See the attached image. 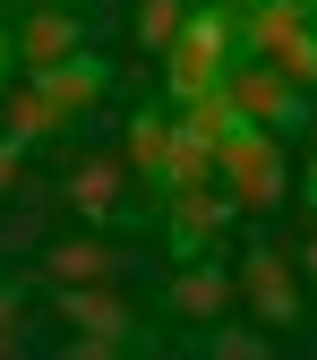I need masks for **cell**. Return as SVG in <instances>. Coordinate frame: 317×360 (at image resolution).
<instances>
[{"label": "cell", "instance_id": "6da1fadb", "mask_svg": "<svg viewBox=\"0 0 317 360\" xmlns=\"http://www.w3.org/2000/svg\"><path fill=\"white\" fill-rule=\"evenodd\" d=\"M232 43L249 60L283 69L300 95H317V9L309 0H249V9H232Z\"/></svg>", "mask_w": 317, "mask_h": 360}, {"label": "cell", "instance_id": "7a4b0ae2", "mask_svg": "<svg viewBox=\"0 0 317 360\" xmlns=\"http://www.w3.org/2000/svg\"><path fill=\"white\" fill-rule=\"evenodd\" d=\"M214 180L232 189V206H240V214H275V206H283V189H292V180H283V138L232 112V129L214 138Z\"/></svg>", "mask_w": 317, "mask_h": 360}, {"label": "cell", "instance_id": "3957f363", "mask_svg": "<svg viewBox=\"0 0 317 360\" xmlns=\"http://www.w3.org/2000/svg\"><path fill=\"white\" fill-rule=\"evenodd\" d=\"M155 60H163V95H172V103L214 95L223 69H232V9H223V0H214V9H189V18H180V34L163 43Z\"/></svg>", "mask_w": 317, "mask_h": 360}, {"label": "cell", "instance_id": "277c9868", "mask_svg": "<svg viewBox=\"0 0 317 360\" xmlns=\"http://www.w3.org/2000/svg\"><path fill=\"white\" fill-rule=\"evenodd\" d=\"M52 309L77 326V335H69V352H77V360H112V352L138 343V318H129L120 283H52Z\"/></svg>", "mask_w": 317, "mask_h": 360}, {"label": "cell", "instance_id": "5b68a950", "mask_svg": "<svg viewBox=\"0 0 317 360\" xmlns=\"http://www.w3.org/2000/svg\"><path fill=\"white\" fill-rule=\"evenodd\" d=\"M223 95H232V112L240 120H257V129H275V138H292V129L309 120V95L283 77V69H266V60H249L240 43H232V69H223Z\"/></svg>", "mask_w": 317, "mask_h": 360}, {"label": "cell", "instance_id": "8992f818", "mask_svg": "<svg viewBox=\"0 0 317 360\" xmlns=\"http://www.w3.org/2000/svg\"><path fill=\"white\" fill-rule=\"evenodd\" d=\"M232 292H240V300L257 309V326H266V335H283V326H300V275H292V257H283V249H266V240H257V249L240 257V275H232Z\"/></svg>", "mask_w": 317, "mask_h": 360}, {"label": "cell", "instance_id": "52a82bcc", "mask_svg": "<svg viewBox=\"0 0 317 360\" xmlns=\"http://www.w3.org/2000/svg\"><path fill=\"white\" fill-rule=\"evenodd\" d=\"M232 189H223V180H189V189H163V232H172V249L180 257H198L206 240H223L232 232Z\"/></svg>", "mask_w": 317, "mask_h": 360}, {"label": "cell", "instance_id": "ba28073f", "mask_svg": "<svg viewBox=\"0 0 317 360\" xmlns=\"http://www.w3.org/2000/svg\"><path fill=\"white\" fill-rule=\"evenodd\" d=\"M26 86H34V95L52 103L60 120H77V112H95V103L112 95V60H95V52H86V43H77L69 60H52V69H34Z\"/></svg>", "mask_w": 317, "mask_h": 360}, {"label": "cell", "instance_id": "9c48e42d", "mask_svg": "<svg viewBox=\"0 0 317 360\" xmlns=\"http://www.w3.org/2000/svg\"><path fill=\"white\" fill-rule=\"evenodd\" d=\"M77 43H86V26H77V9H60V0L18 9V26H9V52H18L26 77H34V69H52V60H69Z\"/></svg>", "mask_w": 317, "mask_h": 360}, {"label": "cell", "instance_id": "30bf717a", "mask_svg": "<svg viewBox=\"0 0 317 360\" xmlns=\"http://www.w3.org/2000/svg\"><path fill=\"white\" fill-rule=\"evenodd\" d=\"M163 309H172L180 326H206V318H232V266H214V257L198 249V257H189V266H180V275H172Z\"/></svg>", "mask_w": 317, "mask_h": 360}, {"label": "cell", "instance_id": "8fae6325", "mask_svg": "<svg viewBox=\"0 0 317 360\" xmlns=\"http://www.w3.org/2000/svg\"><path fill=\"white\" fill-rule=\"evenodd\" d=\"M60 198H69V214H77V223H112V214H120V198H129V163L86 155V163L69 172V189H60Z\"/></svg>", "mask_w": 317, "mask_h": 360}, {"label": "cell", "instance_id": "7c38bea8", "mask_svg": "<svg viewBox=\"0 0 317 360\" xmlns=\"http://www.w3.org/2000/svg\"><path fill=\"white\" fill-rule=\"evenodd\" d=\"M120 249L95 240V232H77V240H52L43 249V283H120Z\"/></svg>", "mask_w": 317, "mask_h": 360}, {"label": "cell", "instance_id": "4fadbf2b", "mask_svg": "<svg viewBox=\"0 0 317 360\" xmlns=\"http://www.w3.org/2000/svg\"><path fill=\"white\" fill-rule=\"evenodd\" d=\"M60 112L52 103H43L34 95V86H0V138H9V146H34V138H60Z\"/></svg>", "mask_w": 317, "mask_h": 360}, {"label": "cell", "instance_id": "5bb4252c", "mask_svg": "<svg viewBox=\"0 0 317 360\" xmlns=\"http://www.w3.org/2000/svg\"><path fill=\"white\" fill-rule=\"evenodd\" d=\"M163 155H172V120H163V103L129 112V172H138L146 189H163Z\"/></svg>", "mask_w": 317, "mask_h": 360}, {"label": "cell", "instance_id": "9a60e30c", "mask_svg": "<svg viewBox=\"0 0 317 360\" xmlns=\"http://www.w3.org/2000/svg\"><path fill=\"white\" fill-rule=\"evenodd\" d=\"M172 129H180V138H223V129H232V95H223V86H214V95H189V103H172Z\"/></svg>", "mask_w": 317, "mask_h": 360}, {"label": "cell", "instance_id": "2e32d148", "mask_svg": "<svg viewBox=\"0 0 317 360\" xmlns=\"http://www.w3.org/2000/svg\"><path fill=\"white\" fill-rule=\"evenodd\" d=\"M189 180H214V146L206 138H180L172 129V155H163V189H189ZM155 189V198H163Z\"/></svg>", "mask_w": 317, "mask_h": 360}, {"label": "cell", "instance_id": "e0dca14e", "mask_svg": "<svg viewBox=\"0 0 317 360\" xmlns=\"http://www.w3.org/2000/svg\"><path fill=\"white\" fill-rule=\"evenodd\" d=\"M206 352L214 360H266L275 335H266V326H223V318H206Z\"/></svg>", "mask_w": 317, "mask_h": 360}, {"label": "cell", "instance_id": "ac0fdd59", "mask_svg": "<svg viewBox=\"0 0 317 360\" xmlns=\"http://www.w3.org/2000/svg\"><path fill=\"white\" fill-rule=\"evenodd\" d=\"M180 18H189V0H138V52H163Z\"/></svg>", "mask_w": 317, "mask_h": 360}, {"label": "cell", "instance_id": "d6986e66", "mask_svg": "<svg viewBox=\"0 0 317 360\" xmlns=\"http://www.w3.org/2000/svg\"><path fill=\"white\" fill-rule=\"evenodd\" d=\"M18 343H26V309H18V292H9V283H0V360H9Z\"/></svg>", "mask_w": 317, "mask_h": 360}, {"label": "cell", "instance_id": "ffe728a7", "mask_svg": "<svg viewBox=\"0 0 317 360\" xmlns=\"http://www.w3.org/2000/svg\"><path fill=\"white\" fill-rule=\"evenodd\" d=\"M18 172H26V146H9V138H0V198L18 189Z\"/></svg>", "mask_w": 317, "mask_h": 360}, {"label": "cell", "instance_id": "44dd1931", "mask_svg": "<svg viewBox=\"0 0 317 360\" xmlns=\"http://www.w3.org/2000/svg\"><path fill=\"white\" fill-rule=\"evenodd\" d=\"M300 283H317V232L300 240Z\"/></svg>", "mask_w": 317, "mask_h": 360}, {"label": "cell", "instance_id": "7402d4cb", "mask_svg": "<svg viewBox=\"0 0 317 360\" xmlns=\"http://www.w3.org/2000/svg\"><path fill=\"white\" fill-rule=\"evenodd\" d=\"M18 77V52H9V26H0V86Z\"/></svg>", "mask_w": 317, "mask_h": 360}, {"label": "cell", "instance_id": "603a6c76", "mask_svg": "<svg viewBox=\"0 0 317 360\" xmlns=\"http://www.w3.org/2000/svg\"><path fill=\"white\" fill-rule=\"evenodd\" d=\"M300 198H309V214H317V155H309V180H300Z\"/></svg>", "mask_w": 317, "mask_h": 360}, {"label": "cell", "instance_id": "cb8c5ba5", "mask_svg": "<svg viewBox=\"0 0 317 360\" xmlns=\"http://www.w3.org/2000/svg\"><path fill=\"white\" fill-rule=\"evenodd\" d=\"M223 9H249V0H223Z\"/></svg>", "mask_w": 317, "mask_h": 360}, {"label": "cell", "instance_id": "d4e9b609", "mask_svg": "<svg viewBox=\"0 0 317 360\" xmlns=\"http://www.w3.org/2000/svg\"><path fill=\"white\" fill-rule=\"evenodd\" d=\"M18 9H43V0H18Z\"/></svg>", "mask_w": 317, "mask_h": 360}]
</instances>
